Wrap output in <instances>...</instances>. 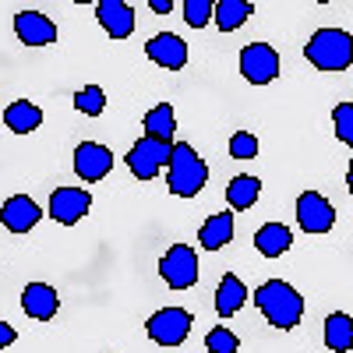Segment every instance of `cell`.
Here are the masks:
<instances>
[{
    "label": "cell",
    "instance_id": "6da1fadb",
    "mask_svg": "<svg viewBox=\"0 0 353 353\" xmlns=\"http://www.w3.org/2000/svg\"><path fill=\"white\" fill-rule=\"evenodd\" d=\"M254 304L265 314V321H269L272 329H283V332L297 329L301 318H304V297L290 283H283V279L261 283L254 290Z\"/></svg>",
    "mask_w": 353,
    "mask_h": 353
},
{
    "label": "cell",
    "instance_id": "7a4b0ae2",
    "mask_svg": "<svg viewBox=\"0 0 353 353\" xmlns=\"http://www.w3.org/2000/svg\"><path fill=\"white\" fill-rule=\"evenodd\" d=\"M304 57L318 71H346L353 64V36L343 28H318L304 46Z\"/></svg>",
    "mask_w": 353,
    "mask_h": 353
},
{
    "label": "cell",
    "instance_id": "3957f363",
    "mask_svg": "<svg viewBox=\"0 0 353 353\" xmlns=\"http://www.w3.org/2000/svg\"><path fill=\"white\" fill-rule=\"evenodd\" d=\"M166 170H170V191L181 198H194L205 188V181H209V166L201 163V156L188 141H173Z\"/></svg>",
    "mask_w": 353,
    "mask_h": 353
},
{
    "label": "cell",
    "instance_id": "277c9868",
    "mask_svg": "<svg viewBox=\"0 0 353 353\" xmlns=\"http://www.w3.org/2000/svg\"><path fill=\"white\" fill-rule=\"evenodd\" d=\"M170 149L173 145H166V141H156V138H138L134 145H131V152H128V170L138 176V181H156L159 176V170L163 166H170Z\"/></svg>",
    "mask_w": 353,
    "mask_h": 353
},
{
    "label": "cell",
    "instance_id": "5b68a950",
    "mask_svg": "<svg viewBox=\"0 0 353 353\" xmlns=\"http://www.w3.org/2000/svg\"><path fill=\"white\" fill-rule=\"evenodd\" d=\"M191 325H194L191 311H184V307H163V311H156L149 321H145V332H149V339L159 343V346H181L188 339Z\"/></svg>",
    "mask_w": 353,
    "mask_h": 353
},
{
    "label": "cell",
    "instance_id": "8992f818",
    "mask_svg": "<svg viewBox=\"0 0 353 353\" xmlns=\"http://www.w3.org/2000/svg\"><path fill=\"white\" fill-rule=\"evenodd\" d=\"M159 276L170 290H191L198 283V254L184 244H173L159 258Z\"/></svg>",
    "mask_w": 353,
    "mask_h": 353
},
{
    "label": "cell",
    "instance_id": "52a82bcc",
    "mask_svg": "<svg viewBox=\"0 0 353 353\" xmlns=\"http://www.w3.org/2000/svg\"><path fill=\"white\" fill-rule=\"evenodd\" d=\"M241 74L251 85H269L279 78V53L269 43H251L241 50Z\"/></svg>",
    "mask_w": 353,
    "mask_h": 353
},
{
    "label": "cell",
    "instance_id": "ba28073f",
    "mask_svg": "<svg viewBox=\"0 0 353 353\" xmlns=\"http://www.w3.org/2000/svg\"><path fill=\"white\" fill-rule=\"evenodd\" d=\"M297 223L304 233H329L336 226V209L329 198H321L318 191H304L297 198Z\"/></svg>",
    "mask_w": 353,
    "mask_h": 353
},
{
    "label": "cell",
    "instance_id": "9c48e42d",
    "mask_svg": "<svg viewBox=\"0 0 353 353\" xmlns=\"http://www.w3.org/2000/svg\"><path fill=\"white\" fill-rule=\"evenodd\" d=\"M88 209H92V194L81 188H57L50 194V219L64 226H74L78 219H85Z\"/></svg>",
    "mask_w": 353,
    "mask_h": 353
},
{
    "label": "cell",
    "instance_id": "30bf717a",
    "mask_svg": "<svg viewBox=\"0 0 353 353\" xmlns=\"http://www.w3.org/2000/svg\"><path fill=\"white\" fill-rule=\"evenodd\" d=\"M110 170H113V152L106 149V145L81 141L78 149H74V173L81 176V181L96 184V181H103Z\"/></svg>",
    "mask_w": 353,
    "mask_h": 353
},
{
    "label": "cell",
    "instance_id": "8fae6325",
    "mask_svg": "<svg viewBox=\"0 0 353 353\" xmlns=\"http://www.w3.org/2000/svg\"><path fill=\"white\" fill-rule=\"evenodd\" d=\"M145 53H149V61L166 68V71H181L188 64V43L176 36V32H159L145 43Z\"/></svg>",
    "mask_w": 353,
    "mask_h": 353
},
{
    "label": "cell",
    "instance_id": "7c38bea8",
    "mask_svg": "<svg viewBox=\"0 0 353 353\" xmlns=\"http://www.w3.org/2000/svg\"><path fill=\"white\" fill-rule=\"evenodd\" d=\"M96 21L106 28V36L128 39L134 32V8L128 0H99L96 4Z\"/></svg>",
    "mask_w": 353,
    "mask_h": 353
},
{
    "label": "cell",
    "instance_id": "4fadbf2b",
    "mask_svg": "<svg viewBox=\"0 0 353 353\" xmlns=\"http://www.w3.org/2000/svg\"><path fill=\"white\" fill-rule=\"evenodd\" d=\"M43 219V209L28 198V194H14L4 201V209H0V223H4L11 233H28L36 223Z\"/></svg>",
    "mask_w": 353,
    "mask_h": 353
},
{
    "label": "cell",
    "instance_id": "5bb4252c",
    "mask_svg": "<svg viewBox=\"0 0 353 353\" xmlns=\"http://www.w3.org/2000/svg\"><path fill=\"white\" fill-rule=\"evenodd\" d=\"M21 307L32 321H50L61 307V297H57V290L50 283H28L21 290Z\"/></svg>",
    "mask_w": 353,
    "mask_h": 353
},
{
    "label": "cell",
    "instance_id": "9a60e30c",
    "mask_svg": "<svg viewBox=\"0 0 353 353\" xmlns=\"http://www.w3.org/2000/svg\"><path fill=\"white\" fill-rule=\"evenodd\" d=\"M14 32H18V39L25 46H50V43H57V25L46 14H39V11H21L14 18Z\"/></svg>",
    "mask_w": 353,
    "mask_h": 353
},
{
    "label": "cell",
    "instance_id": "2e32d148",
    "mask_svg": "<svg viewBox=\"0 0 353 353\" xmlns=\"http://www.w3.org/2000/svg\"><path fill=\"white\" fill-rule=\"evenodd\" d=\"M254 248H258L265 258H279V254H286V251L293 248V233H290V226H283V223H265V226L254 233Z\"/></svg>",
    "mask_w": 353,
    "mask_h": 353
},
{
    "label": "cell",
    "instance_id": "e0dca14e",
    "mask_svg": "<svg viewBox=\"0 0 353 353\" xmlns=\"http://www.w3.org/2000/svg\"><path fill=\"white\" fill-rule=\"evenodd\" d=\"M198 241L205 251H219L233 241V212H216L205 219V226L198 230Z\"/></svg>",
    "mask_w": 353,
    "mask_h": 353
},
{
    "label": "cell",
    "instance_id": "ac0fdd59",
    "mask_svg": "<svg viewBox=\"0 0 353 353\" xmlns=\"http://www.w3.org/2000/svg\"><path fill=\"white\" fill-rule=\"evenodd\" d=\"M4 124L14 134H28V131H36L43 124V110L36 103H28V99H18V103H11L4 110Z\"/></svg>",
    "mask_w": 353,
    "mask_h": 353
},
{
    "label": "cell",
    "instance_id": "d6986e66",
    "mask_svg": "<svg viewBox=\"0 0 353 353\" xmlns=\"http://www.w3.org/2000/svg\"><path fill=\"white\" fill-rule=\"evenodd\" d=\"M261 194V181L251 173H241V176H233V181L226 184V201L233 205V212H248L251 205L258 201Z\"/></svg>",
    "mask_w": 353,
    "mask_h": 353
},
{
    "label": "cell",
    "instance_id": "ffe728a7",
    "mask_svg": "<svg viewBox=\"0 0 353 353\" xmlns=\"http://www.w3.org/2000/svg\"><path fill=\"white\" fill-rule=\"evenodd\" d=\"M248 301V286L237 279V276H223L219 290H216V314L219 318H230V314H237Z\"/></svg>",
    "mask_w": 353,
    "mask_h": 353
},
{
    "label": "cell",
    "instance_id": "44dd1931",
    "mask_svg": "<svg viewBox=\"0 0 353 353\" xmlns=\"http://www.w3.org/2000/svg\"><path fill=\"white\" fill-rule=\"evenodd\" d=\"M141 124H145V134H149V138L173 145V134H176V117H173V106H170V103L152 106L149 113H145V121H141Z\"/></svg>",
    "mask_w": 353,
    "mask_h": 353
},
{
    "label": "cell",
    "instance_id": "7402d4cb",
    "mask_svg": "<svg viewBox=\"0 0 353 353\" xmlns=\"http://www.w3.org/2000/svg\"><path fill=\"white\" fill-rule=\"evenodd\" d=\"M325 346L332 353H350L353 350V318L336 311L325 318Z\"/></svg>",
    "mask_w": 353,
    "mask_h": 353
},
{
    "label": "cell",
    "instance_id": "603a6c76",
    "mask_svg": "<svg viewBox=\"0 0 353 353\" xmlns=\"http://www.w3.org/2000/svg\"><path fill=\"white\" fill-rule=\"evenodd\" d=\"M251 0H216V11H212V21L223 28V32H233L241 28L248 18H251Z\"/></svg>",
    "mask_w": 353,
    "mask_h": 353
},
{
    "label": "cell",
    "instance_id": "cb8c5ba5",
    "mask_svg": "<svg viewBox=\"0 0 353 353\" xmlns=\"http://www.w3.org/2000/svg\"><path fill=\"white\" fill-rule=\"evenodd\" d=\"M74 110L85 113V117H99V113L106 110V92H103L99 85H85V88H78V92H74Z\"/></svg>",
    "mask_w": 353,
    "mask_h": 353
},
{
    "label": "cell",
    "instance_id": "d4e9b609",
    "mask_svg": "<svg viewBox=\"0 0 353 353\" xmlns=\"http://www.w3.org/2000/svg\"><path fill=\"white\" fill-rule=\"evenodd\" d=\"M212 11H216V0H184V21L191 28H205L212 21Z\"/></svg>",
    "mask_w": 353,
    "mask_h": 353
},
{
    "label": "cell",
    "instance_id": "484cf974",
    "mask_svg": "<svg viewBox=\"0 0 353 353\" xmlns=\"http://www.w3.org/2000/svg\"><path fill=\"white\" fill-rule=\"evenodd\" d=\"M205 350H209V353H237L241 350V339L233 336L226 325H216L209 336H205Z\"/></svg>",
    "mask_w": 353,
    "mask_h": 353
},
{
    "label": "cell",
    "instance_id": "4316f807",
    "mask_svg": "<svg viewBox=\"0 0 353 353\" xmlns=\"http://www.w3.org/2000/svg\"><path fill=\"white\" fill-rule=\"evenodd\" d=\"M332 124H336V138L353 145V103H339L332 110Z\"/></svg>",
    "mask_w": 353,
    "mask_h": 353
},
{
    "label": "cell",
    "instance_id": "83f0119b",
    "mask_svg": "<svg viewBox=\"0 0 353 353\" xmlns=\"http://www.w3.org/2000/svg\"><path fill=\"white\" fill-rule=\"evenodd\" d=\"M230 156L233 159H254L258 156V138L251 131H237L230 138Z\"/></svg>",
    "mask_w": 353,
    "mask_h": 353
},
{
    "label": "cell",
    "instance_id": "f1b7e54d",
    "mask_svg": "<svg viewBox=\"0 0 353 353\" xmlns=\"http://www.w3.org/2000/svg\"><path fill=\"white\" fill-rule=\"evenodd\" d=\"M14 339H18L14 325H8V321H0V350H4V346H11Z\"/></svg>",
    "mask_w": 353,
    "mask_h": 353
},
{
    "label": "cell",
    "instance_id": "f546056e",
    "mask_svg": "<svg viewBox=\"0 0 353 353\" xmlns=\"http://www.w3.org/2000/svg\"><path fill=\"white\" fill-rule=\"evenodd\" d=\"M149 8H152L156 14H166V11L173 8V0H149Z\"/></svg>",
    "mask_w": 353,
    "mask_h": 353
},
{
    "label": "cell",
    "instance_id": "4dcf8cb0",
    "mask_svg": "<svg viewBox=\"0 0 353 353\" xmlns=\"http://www.w3.org/2000/svg\"><path fill=\"white\" fill-rule=\"evenodd\" d=\"M346 184H350V194H353V163H350V170H346Z\"/></svg>",
    "mask_w": 353,
    "mask_h": 353
}]
</instances>
